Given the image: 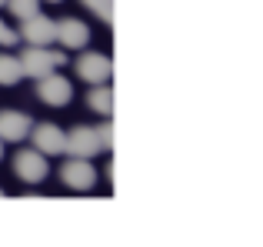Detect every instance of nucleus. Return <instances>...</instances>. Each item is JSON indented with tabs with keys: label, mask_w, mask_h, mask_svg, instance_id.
Instances as JSON below:
<instances>
[{
	"label": "nucleus",
	"mask_w": 263,
	"mask_h": 247,
	"mask_svg": "<svg viewBox=\"0 0 263 247\" xmlns=\"http://www.w3.org/2000/svg\"><path fill=\"white\" fill-rule=\"evenodd\" d=\"M20 37L27 40L30 47H50L53 37H57V24H53L50 17H44V13H33V17L24 20V27H20Z\"/></svg>",
	"instance_id": "1"
},
{
	"label": "nucleus",
	"mask_w": 263,
	"mask_h": 247,
	"mask_svg": "<svg viewBox=\"0 0 263 247\" xmlns=\"http://www.w3.org/2000/svg\"><path fill=\"white\" fill-rule=\"evenodd\" d=\"M4 4H7V0H0V7H4Z\"/></svg>",
	"instance_id": "18"
},
{
	"label": "nucleus",
	"mask_w": 263,
	"mask_h": 247,
	"mask_svg": "<svg viewBox=\"0 0 263 247\" xmlns=\"http://www.w3.org/2000/svg\"><path fill=\"white\" fill-rule=\"evenodd\" d=\"M13 170L24 184H40L47 177V157L40 150H20L13 157Z\"/></svg>",
	"instance_id": "4"
},
{
	"label": "nucleus",
	"mask_w": 263,
	"mask_h": 247,
	"mask_svg": "<svg viewBox=\"0 0 263 247\" xmlns=\"http://www.w3.org/2000/svg\"><path fill=\"white\" fill-rule=\"evenodd\" d=\"M0 194H4V190H0Z\"/></svg>",
	"instance_id": "19"
},
{
	"label": "nucleus",
	"mask_w": 263,
	"mask_h": 247,
	"mask_svg": "<svg viewBox=\"0 0 263 247\" xmlns=\"http://www.w3.org/2000/svg\"><path fill=\"white\" fill-rule=\"evenodd\" d=\"M64 57H57V54H50L47 47H30V50L20 57V67H24V74H30V77H47V74H53V67L60 64Z\"/></svg>",
	"instance_id": "6"
},
{
	"label": "nucleus",
	"mask_w": 263,
	"mask_h": 247,
	"mask_svg": "<svg viewBox=\"0 0 263 247\" xmlns=\"http://www.w3.org/2000/svg\"><path fill=\"white\" fill-rule=\"evenodd\" d=\"M30 134V117L20 111H0V140H24V137Z\"/></svg>",
	"instance_id": "9"
},
{
	"label": "nucleus",
	"mask_w": 263,
	"mask_h": 247,
	"mask_svg": "<svg viewBox=\"0 0 263 247\" xmlns=\"http://www.w3.org/2000/svg\"><path fill=\"white\" fill-rule=\"evenodd\" d=\"M20 77H24V67H20V60L10 57V54H0V84L10 87V84H17Z\"/></svg>",
	"instance_id": "12"
},
{
	"label": "nucleus",
	"mask_w": 263,
	"mask_h": 247,
	"mask_svg": "<svg viewBox=\"0 0 263 247\" xmlns=\"http://www.w3.org/2000/svg\"><path fill=\"white\" fill-rule=\"evenodd\" d=\"M13 44H20V37L10 27H4V20H0V47H13Z\"/></svg>",
	"instance_id": "14"
},
{
	"label": "nucleus",
	"mask_w": 263,
	"mask_h": 247,
	"mask_svg": "<svg viewBox=\"0 0 263 247\" xmlns=\"http://www.w3.org/2000/svg\"><path fill=\"white\" fill-rule=\"evenodd\" d=\"M77 74L87 80V84H107L110 77V60L103 54H84L77 60Z\"/></svg>",
	"instance_id": "10"
},
{
	"label": "nucleus",
	"mask_w": 263,
	"mask_h": 247,
	"mask_svg": "<svg viewBox=\"0 0 263 247\" xmlns=\"http://www.w3.org/2000/svg\"><path fill=\"white\" fill-rule=\"evenodd\" d=\"M33 147L40 150V154H64L67 147V134L57 127V123H40L37 130H33Z\"/></svg>",
	"instance_id": "7"
},
{
	"label": "nucleus",
	"mask_w": 263,
	"mask_h": 247,
	"mask_svg": "<svg viewBox=\"0 0 263 247\" xmlns=\"http://www.w3.org/2000/svg\"><path fill=\"white\" fill-rule=\"evenodd\" d=\"M0 157H4V140H0Z\"/></svg>",
	"instance_id": "16"
},
{
	"label": "nucleus",
	"mask_w": 263,
	"mask_h": 247,
	"mask_svg": "<svg viewBox=\"0 0 263 247\" xmlns=\"http://www.w3.org/2000/svg\"><path fill=\"white\" fill-rule=\"evenodd\" d=\"M47 4H60V0H47Z\"/></svg>",
	"instance_id": "17"
},
{
	"label": "nucleus",
	"mask_w": 263,
	"mask_h": 247,
	"mask_svg": "<svg viewBox=\"0 0 263 247\" xmlns=\"http://www.w3.org/2000/svg\"><path fill=\"white\" fill-rule=\"evenodd\" d=\"M87 7H93L97 13H103V17H110V0H84Z\"/></svg>",
	"instance_id": "15"
},
{
	"label": "nucleus",
	"mask_w": 263,
	"mask_h": 247,
	"mask_svg": "<svg viewBox=\"0 0 263 247\" xmlns=\"http://www.w3.org/2000/svg\"><path fill=\"white\" fill-rule=\"evenodd\" d=\"M87 104H90V111H97L100 117H110V114H114V94H110L103 84H93Z\"/></svg>",
	"instance_id": "11"
},
{
	"label": "nucleus",
	"mask_w": 263,
	"mask_h": 247,
	"mask_svg": "<svg viewBox=\"0 0 263 247\" xmlns=\"http://www.w3.org/2000/svg\"><path fill=\"white\" fill-rule=\"evenodd\" d=\"M64 150H70L73 157H93V154H100V137H97V130H90V127H73L70 134H67V147Z\"/></svg>",
	"instance_id": "8"
},
{
	"label": "nucleus",
	"mask_w": 263,
	"mask_h": 247,
	"mask_svg": "<svg viewBox=\"0 0 263 247\" xmlns=\"http://www.w3.org/2000/svg\"><path fill=\"white\" fill-rule=\"evenodd\" d=\"M10 4V10L17 13V20H27V17H33V13L40 10V0H7Z\"/></svg>",
	"instance_id": "13"
},
{
	"label": "nucleus",
	"mask_w": 263,
	"mask_h": 247,
	"mask_svg": "<svg viewBox=\"0 0 263 247\" xmlns=\"http://www.w3.org/2000/svg\"><path fill=\"white\" fill-rule=\"evenodd\" d=\"M57 40L64 50H84V47L90 44V27L84 24V20H73V17H67V20H60L57 24Z\"/></svg>",
	"instance_id": "5"
},
{
	"label": "nucleus",
	"mask_w": 263,
	"mask_h": 247,
	"mask_svg": "<svg viewBox=\"0 0 263 247\" xmlns=\"http://www.w3.org/2000/svg\"><path fill=\"white\" fill-rule=\"evenodd\" d=\"M37 97L44 100L47 107H67L70 97H73V87H70V80L60 77V74H47V77H40Z\"/></svg>",
	"instance_id": "2"
},
{
	"label": "nucleus",
	"mask_w": 263,
	"mask_h": 247,
	"mask_svg": "<svg viewBox=\"0 0 263 247\" xmlns=\"http://www.w3.org/2000/svg\"><path fill=\"white\" fill-rule=\"evenodd\" d=\"M60 177H64V184L70 190H90L97 184V170H93V164H90L87 157H73V161H67L64 170H60Z\"/></svg>",
	"instance_id": "3"
}]
</instances>
